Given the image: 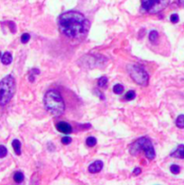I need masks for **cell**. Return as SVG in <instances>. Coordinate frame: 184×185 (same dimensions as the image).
Returning a JSON list of instances; mask_svg holds the SVG:
<instances>
[{"label": "cell", "instance_id": "obj_1", "mask_svg": "<svg viewBox=\"0 0 184 185\" xmlns=\"http://www.w3.org/2000/svg\"><path fill=\"white\" fill-rule=\"evenodd\" d=\"M61 32L72 39H82L89 33L90 23L81 13L67 11L59 16Z\"/></svg>", "mask_w": 184, "mask_h": 185}, {"label": "cell", "instance_id": "obj_2", "mask_svg": "<svg viewBox=\"0 0 184 185\" xmlns=\"http://www.w3.org/2000/svg\"><path fill=\"white\" fill-rule=\"evenodd\" d=\"M44 103L46 110L54 116H59L65 110V103L59 91L55 89L48 90L44 98Z\"/></svg>", "mask_w": 184, "mask_h": 185}, {"label": "cell", "instance_id": "obj_3", "mask_svg": "<svg viewBox=\"0 0 184 185\" xmlns=\"http://www.w3.org/2000/svg\"><path fill=\"white\" fill-rule=\"evenodd\" d=\"M142 151H144L145 156L149 160H154L155 158L154 146L151 140L147 137H140L129 146V152L132 155H137Z\"/></svg>", "mask_w": 184, "mask_h": 185}, {"label": "cell", "instance_id": "obj_4", "mask_svg": "<svg viewBox=\"0 0 184 185\" xmlns=\"http://www.w3.org/2000/svg\"><path fill=\"white\" fill-rule=\"evenodd\" d=\"M15 91V80L12 75H7L0 80V106L10 102Z\"/></svg>", "mask_w": 184, "mask_h": 185}, {"label": "cell", "instance_id": "obj_5", "mask_svg": "<svg viewBox=\"0 0 184 185\" xmlns=\"http://www.w3.org/2000/svg\"><path fill=\"white\" fill-rule=\"evenodd\" d=\"M131 79L140 86L145 87L149 82V75L145 70L138 64H128L127 66Z\"/></svg>", "mask_w": 184, "mask_h": 185}, {"label": "cell", "instance_id": "obj_6", "mask_svg": "<svg viewBox=\"0 0 184 185\" xmlns=\"http://www.w3.org/2000/svg\"><path fill=\"white\" fill-rule=\"evenodd\" d=\"M171 0H156L155 3L152 6V7L148 10L150 14H158L164 10L165 8L169 6Z\"/></svg>", "mask_w": 184, "mask_h": 185}, {"label": "cell", "instance_id": "obj_7", "mask_svg": "<svg viewBox=\"0 0 184 185\" xmlns=\"http://www.w3.org/2000/svg\"><path fill=\"white\" fill-rule=\"evenodd\" d=\"M56 129L59 131L62 134H71L72 132V127L70 124H68L67 122H63L61 121L56 125Z\"/></svg>", "mask_w": 184, "mask_h": 185}, {"label": "cell", "instance_id": "obj_8", "mask_svg": "<svg viewBox=\"0 0 184 185\" xmlns=\"http://www.w3.org/2000/svg\"><path fill=\"white\" fill-rule=\"evenodd\" d=\"M103 162L102 161H99V160H98V161H95L94 163H92L89 168L88 170L90 173H99L100 171H101L103 169Z\"/></svg>", "mask_w": 184, "mask_h": 185}, {"label": "cell", "instance_id": "obj_9", "mask_svg": "<svg viewBox=\"0 0 184 185\" xmlns=\"http://www.w3.org/2000/svg\"><path fill=\"white\" fill-rule=\"evenodd\" d=\"M171 156L175 157V158L184 159V145H180L176 148V150L171 154Z\"/></svg>", "mask_w": 184, "mask_h": 185}, {"label": "cell", "instance_id": "obj_10", "mask_svg": "<svg viewBox=\"0 0 184 185\" xmlns=\"http://www.w3.org/2000/svg\"><path fill=\"white\" fill-rule=\"evenodd\" d=\"M13 61V56L9 52H6L2 57H1V62L4 65H9Z\"/></svg>", "mask_w": 184, "mask_h": 185}, {"label": "cell", "instance_id": "obj_11", "mask_svg": "<svg viewBox=\"0 0 184 185\" xmlns=\"http://www.w3.org/2000/svg\"><path fill=\"white\" fill-rule=\"evenodd\" d=\"M12 146L14 148L15 153L17 155H21V142L17 139H15L12 142Z\"/></svg>", "mask_w": 184, "mask_h": 185}, {"label": "cell", "instance_id": "obj_12", "mask_svg": "<svg viewBox=\"0 0 184 185\" xmlns=\"http://www.w3.org/2000/svg\"><path fill=\"white\" fill-rule=\"evenodd\" d=\"M156 0H142V8L145 11H148L150 8L152 7V6L155 3Z\"/></svg>", "mask_w": 184, "mask_h": 185}, {"label": "cell", "instance_id": "obj_13", "mask_svg": "<svg viewBox=\"0 0 184 185\" xmlns=\"http://www.w3.org/2000/svg\"><path fill=\"white\" fill-rule=\"evenodd\" d=\"M24 180V175L21 172H16L14 174V181L16 183H22Z\"/></svg>", "mask_w": 184, "mask_h": 185}, {"label": "cell", "instance_id": "obj_14", "mask_svg": "<svg viewBox=\"0 0 184 185\" xmlns=\"http://www.w3.org/2000/svg\"><path fill=\"white\" fill-rule=\"evenodd\" d=\"M159 37V33L156 30H152L149 33V40L152 42L153 44H155L156 41L158 40Z\"/></svg>", "mask_w": 184, "mask_h": 185}, {"label": "cell", "instance_id": "obj_15", "mask_svg": "<svg viewBox=\"0 0 184 185\" xmlns=\"http://www.w3.org/2000/svg\"><path fill=\"white\" fill-rule=\"evenodd\" d=\"M124 90H125V88L123 85H121V84H116V85L113 87V92L115 94L120 95L123 93Z\"/></svg>", "mask_w": 184, "mask_h": 185}, {"label": "cell", "instance_id": "obj_16", "mask_svg": "<svg viewBox=\"0 0 184 185\" xmlns=\"http://www.w3.org/2000/svg\"><path fill=\"white\" fill-rule=\"evenodd\" d=\"M108 79L107 76H102L101 78H99L98 80V85L99 88H106L107 87V84Z\"/></svg>", "mask_w": 184, "mask_h": 185}, {"label": "cell", "instance_id": "obj_17", "mask_svg": "<svg viewBox=\"0 0 184 185\" xmlns=\"http://www.w3.org/2000/svg\"><path fill=\"white\" fill-rule=\"evenodd\" d=\"M86 145L89 147H93L97 145V138H95L94 136H89L86 139Z\"/></svg>", "mask_w": 184, "mask_h": 185}, {"label": "cell", "instance_id": "obj_18", "mask_svg": "<svg viewBox=\"0 0 184 185\" xmlns=\"http://www.w3.org/2000/svg\"><path fill=\"white\" fill-rule=\"evenodd\" d=\"M176 125L179 128H184V115H180L177 117Z\"/></svg>", "mask_w": 184, "mask_h": 185}, {"label": "cell", "instance_id": "obj_19", "mask_svg": "<svg viewBox=\"0 0 184 185\" xmlns=\"http://www.w3.org/2000/svg\"><path fill=\"white\" fill-rule=\"evenodd\" d=\"M170 170H171L172 173H173V174H178V173H180V172H181V168H180V166L177 165V164H172V165H171V167H170Z\"/></svg>", "mask_w": 184, "mask_h": 185}, {"label": "cell", "instance_id": "obj_20", "mask_svg": "<svg viewBox=\"0 0 184 185\" xmlns=\"http://www.w3.org/2000/svg\"><path fill=\"white\" fill-rule=\"evenodd\" d=\"M125 99H127V100H133L134 98H136V92L134 90H129L127 93L125 94Z\"/></svg>", "mask_w": 184, "mask_h": 185}, {"label": "cell", "instance_id": "obj_21", "mask_svg": "<svg viewBox=\"0 0 184 185\" xmlns=\"http://www.w3.org/2000/svg\"><path fill=\"white\" fill-rule=\"evenodd\" d=\"M30 35L28 33H24V35H22L21 36V42H22V44H27L29 40H30Z\"/></svg>", "mask_w": 184, "mask_h": 185}, {"label": "cell", "instance_id": "obj_22", "mask_svg": "<svg viewBox=\"0 0 184 185\" xmlns=\"http://www.w3.org/2000/svg\"><path fill=\"white\" fill-rule=\"evenodd\" d=\"M7 155V149L5 146L0 145V158H4Z\"/></svg>", "mask_w": 184, "mask_h": 185}, {"label": "cell", "instance_id": "obj_23", "mask_svg": "<svg viewBox=\"0 0 184 185\" xmlns=\"http://www.w3.org/2000/svg\"><path fill=\"white\" fill-rule=\"evenodd\" d=\"M170 20H171V22L173 23V24H177V23L179 22V20H180L179 15H178L177 14H172V15H171V17H170Z\"/></svg>", "mask_w": 184, "mask_h": 185}, {"label": "cell", "instance_id": "obj_24", "mask_svg": "<svg viewBox=\"0 0 184 185\" xmlns=\"http://www.w3.org/2000/svg\"><path fill=\"white\" fill-rule=\"evenodd\" d=\"M62 143L63 145H65V146L69 145V144H71V138L70 136H64L62 139Z\"/></svg>", "mask_w": 184, "mask_h": 185}, {"label": "cell", "instance_id": "obj_25", "mask_svg": "<svg viewBox=\"0 0 184 185\" xmlns=\"http://www.w3.org/2000/svg\"><path fill=\"white\" fill-rule=\"evenodd\" d=\"M8 24H9V27H10V30H11V32H12L13 33H15V31H16L15 24L14 22H9Z\"/></svg>", "mask_w": 184, "mask_h": 185}, {"label": "cell", "instance_id": "obj_26", "mask_svg": "<svg viewBox=\"0 0 184 185\" xmlns=\"http://www.w3.org/2000/svg\"><path fill=\"white\" fill-rule=\"evenodd\" d=\"M141 173H142V170L140 169V168H136V169L134 170V172H133V174H135V175H139Z\"/></svg>", "mask_w": 184, "mask_h": 185}, {"label": "cell", "instance_id": "obj_27", "mask_svg": "<svg viewBox=\"0 0 184 185\" xmlns=\"http://www.w3.org/2000/svg\"><path fill=\"white\" fill-rule=\"evenodd\" d=\"M95 92H96L97 95H98V97H100V98H101L102 100H104V99H105V97H104V95L101 93V92H98V89H95Z\"/></svg>", "mask_w": 184, "mask_h": 185}, {"label": "cell", "instance_id": "obj_28", "mask_svg": "<svg viewBox=\"0 0 184 185\" xmlns=\"http://www.w3.org/2000/svg\"><path fill=\"white\" fill-rule=\"evenodd\" d=\"M178 3H179L180 6H184V0H178Z\"/></svg>", "mask_w": 184, "mask_h": 185}, {"label": "cell", "instance_id": "obj_29", "mask_svg": "<svg viewBox=\"0 0 184 185\" xmlns=\"http://www.w3.org/2000/svg\"><path fill=\"white\" fill-rule=\"evenodd\" d=\"M0 58H1V53H0Z\"/></svg>", "mask_w": 184, "mask_h": 185}]
</instances>
